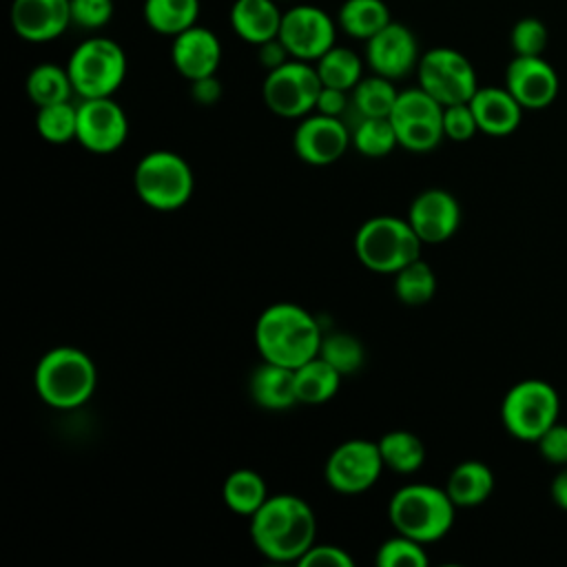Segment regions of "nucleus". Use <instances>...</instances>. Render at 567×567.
I'll use <instances>...</instances> for the list:
<instances>
[{"label": "nucleus", "mask_w": 567, "mask_h": 567, "mask_svg": "<svg viewBox=\"0 0 567 567\" xmlns=\"http://www.w3.org/2000/svg\"><path fill=\"white\" fill-rule=\"evenodd\" d=\"M436 292V275L425 259H414L394 272V295L403 306H425Z\"/></svg>", "instance_id": "nucleus-33"}, {"label": "nucleus", "mask_w": 567, "mask_h": 567, "mask_svg": "<svg viewBox=\"0 0 567 567\" xmlns=\"http://www.w3.org/2000/svg\"><path fill=\"white\" fill-rule=\"evenodd\" d=\"M443 133L452 142H467L478 133V124L470 102L443 106Z\"/></svg>", "instance_id": "nucleus-39"}, {"label": "nucleus", "mask_w": 567, "mask_h": 567, "mask_svg": "<svg viewBox=\"0 0 567 567\" xmlns=\"http://www.w3.org/2000/svg\"><path fill=\"white\" fill-rule=\"evenodd\" d=\"M423 241L408 217L374 215L354 233V255L363 268L379 275H394L421 257Z\"/></svg>", "instance_id": "nucleus-5"}, {"label": "nucleus", "mask_w": 567, "mask_h": 567, "mask_svg": "<svg viewBox=\"0 0 567 567\" xmlns=\"http://www.w3.org/2000/svg\"><path fill=\"white\" fill-rule=\"evenodd\" d=\"M279 0H235L230 7V27L248 44H264L279 35L284 11Z\"/></svg>", "instance_id": "nucleus-23"}, {"label": "nucleus", "mask_w": 567, "mask_h": 567, "mask_svg": "<svg viewBox=\"0 0 567 567\" xmlns=\"http://www.w3.org/2000/svg\"><path fill=\"white\" fill-rule=\"evenodd\" d=\"M248 520L255 549L272 563H299L317 543V516L297 494H270Z\"/></svg>", "instance_id": "nucleus-1"}, {"label": "nucleus", "mask_w": 567, "mask_h": 567, "mask_svg": "<svg viewBox=\"0 0 567 567\" xmlns=\"http://www.w3.org/2000/svg\"><path fill=\"white\" fill-rule=\"evenodd\" d=\"M35 128L40 137L49 144H66L75 140L78 133V106L69 102L38 106Z\"/></svg>", "instance_id": "nucleus-36"}, {"label": "nucleus", "mask_w": 567, "mask_h": 567, "mask_svg": "<svg viewBox=\"0 0 567 567\" xmlns=\"http://www.w3.org/2000/svg\"><path fill=\"white\" fill-rule=\"evenodd\" d=\"M126 66L124 49L115 40L102 35L80 42L66 62L73 91L82 100L111 97L122 86Z\"/></svg>", "instance_id": "nucleus-7"}, {"label": "nucleus", "mask_w": 567, "mask_h": 567, "mask_svg": "<svg viewBox=\"0 0 567 567\" xmlns=\"http://www.w3.org/2000/svg\"><path fill=\"white\" fill-rule=\"evenodd\" d=\"M536 447L547 463L556 467L567 465V423L556 421L551 427H547L536 441Z\"/></svg>", "instance_id": "nucleus-42"}, {"label": "nucleus", "mask_w": 567, "mask_h": 567, "mask_svg": "<svg viewBox=\"0 0 567 567\" xmlns=\"http://www.w3.org/2000/svg\"><path fill=\"white\" fill-rule=\"evenodd\" d=\"M494 472L487 463L467 458L452 467L445 481V492L456 507H476L494 492Z\"/></svg>", "instance_id": "nucleus-24"}, {"label": "nucleus", "mask_w": 567, "mask_h": 567, "mask_svg": "<svg viewBox=\"0 0 567 567\" xmlns=\"http://www.w3.org/2000/svg\"><path fill=\"white\" fill-rule=\"evenodd\" d=\"M421 60L416 35L403 22L390 20L379 33L365 40V62L372 73L401 80L416 71Z\"/></svg>", "instance_id": "nucleus-16"}, {"label": "nucleus", "mask_w": 567, "mask_h": 567, "mask_svg": "<svg viewBox=\"0 0 567 567\" xmlns=\"http://www.w3.org/2000/svg\"><path fill=\"white\" fill-rule=\"evenodd\" d=\"M266 478L248 467L235 470L224 478L221 485V501L224 505L235 512L237 516L250 518L268 498Z\"/></svg>", "instance_id": "nucleus-25"}, {"label": "nucleus", "mask_w": 567, "mask_h": 567, "mask_svg": "<svg viewBox=\"0 0 567 567\" xmlns=\"http://www.w3.org/2000/svg\"><path fill=\"white\" fill-rule=\"evenodd\" d=\"M248 392H250V399L261 410H268V412H284L299 403L295 370L279 363H270V361H261L252 370L248 381Z\"/></svg>", "instance_id": "nucleus-22"}, {"label": "nucleus", "mask_w": 567, "mask_h": 567, "mask_svg": "<svg viewBox=\"0 0 567 567\" xmlns=\"http://www.w3.org/2000/svg\"><path fill=\"white\" fill-rule=\"evenodd\" d=\"M478 131L492 137H505L514 133L523 120V106L503 86H478L470 100Z\"/></svg>", "instance_id": "nucleus-21"}, {"label": "nucleus", "mask_w": 567, "mask_h": 567, "mask_svg": "<svg viewBox=\"0 0 567 567\" xmlns=\"http://www.w3.org/2000/svg\"><path fill=\"white\" fill-rule=\"evenodd\" d=\"M348 109V91L334 89V86H321V93L317 97V113L323 115H332V117H341Z\"/></svg>", "instance_id": "nucleus-44"}, {"label": "nucleus", "mask_w": 567, "mask_h": 567, "mask_svg": "<svg viewBox=\"0 0 567 567\" xmlns=\"http://www.w3.org/2000/svg\"><path fill=\"white\" fill-rule=\"evenodd\" d=\"M354 148L365 157H385L390 155L399 142L390 117H359L352 131Z\"/></svg>", "instance_id": "nucleus-34"}, {"label": "nucleus", "mask_w": 567, "mask_h": 567, "mask_svg": "<svg viewBox=\"0 0 567 567\" xmlns=\"http://www.w3.org/2000/svg\"><path fill=\"white\" fill-rule=\"evenodd\" d=\"M383 467L379 443L368 439H348L326 458L323 476L334 492L352 496L370 489L379 481Z\"/></svg>", "instance_id": "nucleus-12"}, {"label": "nucleus", "mask_w": 567, "mask_h": 567, "mask_svg": "<svg viewBox=\"0 0 567 567\" xmlns=\"http://www.w3.org/2000/svg\"><path fill=\"white\" fill-rule=\"evenodd\" d=\"M190 97L202 106H213L221 97V82L217 80L215 73L190 80Z\"/></svg>", "instance_id": "nucleus-43"}, {"label": "nucleus", "mask_w": 567, "mask_h": 567, "mask_svg": "<svg viewBox=\"0 0 567 567\" xmlns=\"http://www.w3.org/2000/svg\"><path fill=\"white\" fill-rule=\"evenodd\" d=\"M560 416L558 390L543 379L514 383L501 401L503 427L518 441L536 443Z\"/></svg>", "instance_id": "nucleus-8"}, {"label": "nucleus", "mask_w": 567, "mask_h": 567, "mask_svg": "<svg viewBox=\"0 0 567 567\" xmlns=\"http://www.w3.org/2000/svg\"><path fill=\"white\" fill-rule=\"evenodd\" d=\"M11 27L27 42H49L60 38L71 20V0H13Z\"/></svg>", "instance_id": "nucleus-19"}, {"label": "nucleus", "mask_w": 567, "mask_h": 567, "mask_svg": "<svg viewBox=\"0 0 567 567\" xmlns=\"http://www.w3.org/2000/svg\"><path fill=\"white\" fill-rule=\"evenodd\" d=\"M113 18V0H71V20L80 29L97 31Z\"/></svg>", "instance_id": "nucleus-40"}, {"label": "nucleus", "mask_w": 567, "mask_h": 567, "mask_svg": "<svg viewBox=\"0 0 567 567\" xmlns=\"http://www.w3.org/2000/svg\"><path fill=\"white\" fill-rule=\"evenodd\" d=\"M383 465L396 474H414L425 463V443L408 430H390L379 441Z\"/></svg>", "instance_id": "nucleus-27"}, {"label": "nucleus", "mask_w": 567, "mask_h": 567, "mask_svg": "<svg viewBox=\"0 0 567 567\" xmlns=\"http://www.w3.org/2000/svg\"><path fill=\"white\" fill-rule=\"evenodd\" d=\"M317 73L323 86L352 91L363 78V60L348 47H330L317 62Z\"/></svg>", "instance_id": "nucleus-31"}, {"label": "nucleus", "mask_w": 567, "mask_h": 567, "mask_svg": "<svg viewBox=\"0 0 567 567\" xmlns=\"http://www.w3.org/2000/svg\"><path fill=\"white\" fill-rule=\"evenodd\" d=\"M319 357H323L341 377H350L361 370L365 361V350L354 334L337 330V332L323 334Z\"/></svg>", "instance_id": "nucleus-35"}, {"label": "nucleus", "mask_w": 567, "mask_h": 567, "mask_svg": "<svg viewBox=\"0 0 567 567\" xmlns=\"http://www.w3.org/2000/svg\"><path fill=\"white\" fill-rule=\"evenodd\" d=\"M352 144V133L341 122V117L308 113L299 120L292 133V151L295 155L310 166H330L343 157L348 146Z\"/></svg>", "instance_id": "nucleus-15"}, {"label": "nucleus", "mask_w": 567, "mask_h": 567, "mask_svg": "<svg viewBox=\"0 0 567 567\" xmlns=\"http://www.w3.org/2000/svg\"><path fill=\"white\" fill-rule=\"evenodd\" d=\"M390 122L401 148L412 153H430L443 140V104H439L419 84L399 91Z\"/></svg>", "instance_id": "nucleus-10"}, {"label": "nucleus", "mask_w": 567, "mask_h": 567, "mask_svg": "<svg viewBox=\"0 0 567 567\" xmlns=\"http://www.w3.org/2000/svg\"><path fill=\"white\" fill-rule=\"evenodd\" d=\"M146 24L162 35H177L197 24L199 0H144Z\"/></svg>", "instance_id": "nucleus-29"}, {"label": "nucleus", "mask_w": 567, "mask_h": 567, "mask_svg": "<svg viewBox=\"0 0 567 567\" xmlns=\"http://www.w3.org/2000/svg\"><path fill=\"white\" fill-rule=\"evenodd\" d=\"M547 40H549V33L545 22L532 16L520 18L509 33L514 55H543Z\"/></svg>", "instance_id": "nucleus-38"}, {"label": "nucleus", "mask_w": 567, "mask_h": 567, "mask_svg": "<svg viewBox=\"0 0 567 567\" xmlns=\"http://www.w3.org/2000/svg\"><path fill=\"white\" fill-rule=\"evenodd\" d=\"M505 89L525 111H540L558 97L560 80L543 55H514L505 69Z\"/></svg>", "instance_id": "nucleus-17"}, {"label": "nucleus", "mask_w": 567, "mask_h": 567, "mask_svg": "<svg viewBox=\"0 0 567 567\" xmlns=\"http://www.w3.org/2000/svg\"><path fill=\"white\" fill-rule=\"evenodd\" d=\"M321 339L319 321L292 301L270 303L255 323V346L261 361L292 370L319 354Z\"/></svg>", "instance_id": "nucleus-2"}, {"label": "nucleus", "mask_w": 567, "mask_h": 567, "mask_svg": "<svg viewBox=\"0 0 567 567\" xmlns=\"http://www.w3.org/2000/svg\"><path fill=\"white\" fill-rule=\"evenodd\" d=\"M321 86L323 84L315 64L290 58L281 66L266 73L261 97L268 111L275 115L301 120L315 111Z\"/></svg>", "instance_id": "nucleus-9"}, {"label": "nucleus", "mask_w": 567, "mask_h": 567, "mask_svg": "<svg viewBox=\"0 0 567 567\" xmlns=\"http://www.w3.org/2000/svg\"><path fill=\"white\" fill-rule=\"evenodd\" d=\"M33 385L44 405L53 410H75L93 396L97 370L84 350L55 346L38 359Z\"/></svg>", "instance_id": "nucleus-3"}, {"label": "nucleus", "mask_w": 567, "mask_h": 567, "mask_svg": "<svg viewBox=\"0 0 567 567\" xmlns=\"http://www.w3.org/2000/svg\"><path fill=\"white\" fill-rule=\"evenodd\" d=\"M337 24L321 7L297 4L284 11L279 40L286 44L290 58L317 62L330 47H334Z\"/></svg>", "instance_id": "nucleus-13"}, {"label": "nucleus", "mask_w": 567, "mask_h": 567, "mask_svg": "<svg viewBox=\"0 0 567 567\" xmlns=\"http://www.w3.org/2000/svg\"><path fill=\"white\" fill-rule=\"evenodd\" d=\"M341 379L343 377L323 357H312L310 361L295 368L299 403L319 405L330 401L339 392Z\"/></svg>", "instance_id": "nucleus-26"}, {"label": "nucleus", "mask_w": 567, "mask_h": 567, "mask_svg": "<svg viewBox=\"0 0 567 567\" xmlns=\"http://www.w3.org/2000/svg\"><path fill=\"white\" fill-rule=\"evenodd\" d=\"M128 137V117L111 97H86L78 104L75 142L97 155L115 153Z\"/></svg>", "instance_id": "nucleus-14"}, {"label": "nucleus", "mask_w": 567, "mask_h": 567, "mask_svg": "<svg viewBox=\"0 0 567 567\" xmlns=\"http://www.w3.org/2000/svg\"><path fill=\"white\" fill-rule=\"evenodd\" d=\"M257 60H259V64L266 71H272V69L281 66L284 62H288L290 53H288L286 44L279 40V35H277V38H272V40H268V42L257 47Z\"/></svg>", "instance_id": "nucleus-45"}, {"label": "nucleus", "mask_w": 567, "mask_h": 567, "mask_svg": "<svg viewBox=\"0 0 567 567\" xmlns=\"http://www.w3.org/2000/svg\"><path fill=\"white\" fill-rule=\"evenodd\" d=\"M390 20V9L383 0H346L337 16L341 31L357 40H370Z\"/></svg>", "instance_id": "nucleus-28"}, {"label": "nucleus", "mask_w": 567, "mask_h": 567, "mask_svg": "<svg viewBox=\"0 0 567 567\" xmlns=\"http://www.w3.org/2000/svg\"><path fill=\"white\" fill-rule=\"evenodd\" d=\"M299 567H352L354 558L339 545L315 543L297 563Z\"/></svg>", "instance_id": "nucleus-41"}, {"label": "nucleus", "mask_w": 567, "mask_h": 567, "mask_svg": "<svg viewBox=\"0 0 567 567\" xmlns=\"http://www.w3.org/2000/svg\"><path fill=\"white\" fill-rule=\"evenodd\" d=\"M405 217L423 244H443L458 230L463 215L450 190L425 188L412 199Z\"/></svg>", "instance_id": "nucleus-18"}, {"label": "nucleus", "mask_w": 567, "mask_h": 567, "mask_svg": "<svg viewBox=\"0 0 567 567\" xmlns=\"http://www.w3.org/2000/svg\"><path fill=\"white\" fill-rule=\"evenodd\" d=\"M133 188L148 208L171 213L193 197L195 173L179 153L166 148L151 151L135 164Z\"/></svg>", "instance_id": "nucleus-6"}, {"label": "nucleus", "mask_w": 567, "mask_h": 567, "mask_svg": "<svg viewBox=\"0 0 567 567\" xmlns=\"http://www.w3.org/2000/svg\"><path fill=\"white\" fill-rule=\"evenodd\" d=\"M71 93L75 91L66 66L42 62L35 64L27 75V95L35 106L69 102Z\"/></svg>", "instance_id": "nucleus-30"}, {"label": "nucleus", "mask_w": 567, "mask_h": 567, "mask_svg": "<svg viewBox=\"0 0 567 567\" xmlns=\"http://www.w3.org/2000/svg\"><path fill=\"white\" fill-rule=\"evenodd\" d=\"M456 505L445 487L430 483H408L399 487L388 503V518L394 532L423 545L436 543L454 525Z\"/></svg>", "instance_id": "nucleus-4"}, {"label": "nucleus", "mask_w": 567, "mask_h": 567, "mask_svg": "<svg viewBox=\"0 0 567 567\" xmlns=\"http://www.w3.org/2000/svg\"><path fill=\"white\" fill-rule=\"evenodd\" d=\"M374 560L379 567H427L430 563L425 545L399 532L379 545Z\"/></svg>", "instance_id": "nucleus-37"}, {"label": "nucleus", "mask_w": 567, "mask_h": 567, "mask_svg": "<svg viewBox=\"0 0 567 567\" xmlns=\"http://www.w3.org/2000/svg\"><path fill=\"white\" fill-rule=\"evenodd\" d=\"M416 78L419 86L443 106L470 102L478 89L472 62L450 47L427 49L419 60Z\"/></svg>", "instance_id": "nucleus-11"}, {"label": "nucleus", "mask_w": 567, "mask_h": 567, "mask_svg": "<svg viewBox=\"0 0 567 567\" xmlns=\"http://www.w3.org/2000/svg\"><path fill=\"white\" fill-rule=\"evenodd\" d=\"M171 62L188 82L213 75L221 62V42L210 29L193 24L186 31L173 35Z\"/></svg>", "instance_id": "nucleus-20"}, {"label": "nucleus", "mask_w": 567, "mask_h": 567, "mask_svg": "<svg viewBox=\"0 0 567 567\" xmlns=\"http://www.w3.org/2000/svg\"><path fill=\"white\" fill-rule=\"evenodd\" d=\"M549 496L556 507L567 512V465H560L549 483Z\"/></svg>", "instance_id": "nucleus-46"}, {"label": "nucleus", "mask_w": 567, "mask_h": 567, "mask_svg": "<svg viewBox=\"0 0 567 567\" xmlns=\"http://www.w3.org/2000/svg\"><path fill=\"white\" fill-rule=\"evenodd\" d=\"M396 97L399 91L394 80L379 73L361 78L352 89V106L357 109L359 117H390Z\"/></svg>", "instance_id": "nucleus-32"}]
</instances>
